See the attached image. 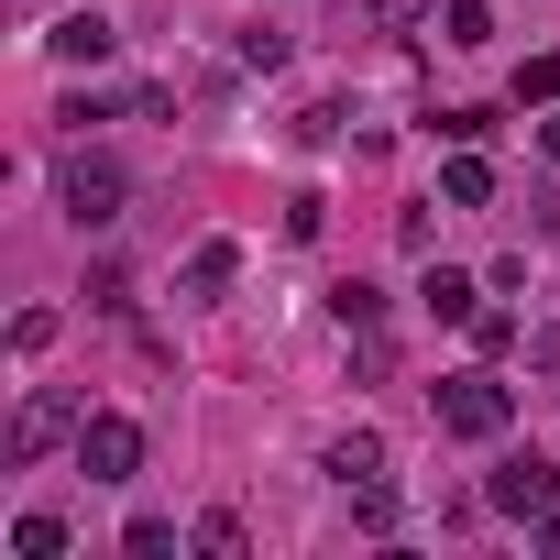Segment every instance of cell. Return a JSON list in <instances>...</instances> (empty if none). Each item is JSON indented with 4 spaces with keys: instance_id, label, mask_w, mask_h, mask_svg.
Wrapping results in <instances>:
<instances>
[{
    "instance_id": "6da1fadb",
    "label": "cell",
    "mask_w": 560,
    "mask_h": 560,
    "mask_svg": "<svg viewBox=\"0 0 560 560\" xmlns=\"http://www.w3.org/2000/svg\"><path fill=\"white\" fill-rule=\"evenodd\" d=\"M121 198H132V176H121L110 154H67V165H56V209H67L78 231H110Z\"/></svg>"
},
{
    "instance_id": "7a4b0ae2",
    "label": "cell",
    "mask_w": 560,
    "mask_h": 560,
    "mask_svg": "<svg viewBox=\"0 0 560 560\" xmlns=\"http://www.w3.org/2000/svg\"><path fill=\"white\" fill-rule=\"evenodd\" d=\"M429 407H440V429H451V440H505V418H516V396H505L494 374H440V385H429Z\"/></svg>"
},
{
    "instance_id": "3957f363",
    "label": "cell",
    "mask_w": 560,
    "mask_h": 560,
    "mask_svg": "<svg viewBox=\"0 0 560 560\" xmlns=\"http://www.w3.org/2000/svg\"><path fill=\"white\" fill-rule=\"evenodd\" d=\"M67 451H78V472H89V483H132V472H143V418L100 407V418H89Z\"/></svg>"
},
{
    "instance_id": "277c9868",
    "label": "cell",
    "mask_w": 560,
    "mask_h": 560,
    "mask_svg": "<svg viewBox=\"0 0 560 560\" xmlns=\"http://www.w3.org/2000/svg\"><path fill=\"white\" fill-rule=\"evenodd\" d=\"M483 505H494V516H549V505H560V462H549V451H505V462L483 472Z\"/></svg>"
},
{
    "instance_id": "5b68a950",
    "label": "cell",
    "mask_w": 560,
    "mask_h": 560,
    "mask_svg": "<svg viewBox=\"0 0 560 560\" xmlns=\"http://www.w3.org/2000/svg\"><path fill=\"white\" fill-rule=\"evenodd\" d=\"M78 429H89V407H78L67 385H34V396H23V418H12V462H45V451H56V440H78Z\"/></svg>"
},
{
    "instance_id": "8992f818",
    "label": "cell",
    "mask_w": 560,
    "mask_h": 560,
    "mask_svg": "<svg viewBox=\"0 0 560 560\" xmlns=\"http://www.w3.org/2000/svg\"><path fill=\"white\" fill-rule=\"evenodd\" d=\"M319 472L352 494V483H385V429H341L330 451H319Z\"/></svg>"
},
{
    "instance_id": "52a82bcc",
    "label": "cell",
    "mask_w": 560,
    "mask_h": 560,
    "mask_svg": "<svg viewBox=\"0 0 560 560\" xmlns=\"http://www.w3.org/2000/svg\"><path fill=\"white\" fill-rule=\"evenodd\" d=\"M231 275H242V242H231V231H209V242L187 253L176 287H187V298H231Z\"/></svg>"
},
{
    "instance_id": "ba28073f",
    "label": "cell",
    "mask_w": 560,
    "mask_h": 560,
    "mask_svg": "<svg viewBox=\"0 0 560 560\" xmlns=\"http://www.w3.org/2000/svg\"><path fill=\"white\" fill-rule=\"evenodd\" d=\"M418 308H429L440 330H472V308H483V287H472V275H451V264H429V287H418Z\"/></svg>"
},
{
    "instance_id": "9c48e42d",
    "label": "cell",
    "mask_w": 560,
    "mask_h": 560,
    "mask_svg": "<svg viewBox=\"0 0 560 560\" xmlns=\"http://www.w3.org/2000/svg\"><path fill=\"white\" fill-rule=\"evenodd\" d=\"M45 45H56V67H100V56H110V23H100V12H67Z\"/></svg>"
},
{
    "instance_id": "30bf717a",
    "label": "cell",
    "mask_w": 560,
    "mask_h": 560,
    "mask_svg": "<svg viewBox=\"0 0 560 560\" xmlns=\"http://www.w3.org/2000/svg\"><path fill=\"white\" fill-rule=\"evenodd\" d=\"M440 198H451V209H483V198H494V165H483V154L462 143V154L440 165Z\"/></svg>"
},
{
    "instance_id": "8fae6325",
    "label": "cell",
    "mask_w": 560,
    "mask_h": 560,
    "mask_svg": "<svg viewBox=\"0 0 560 560\" xmlns=\"http://www.w3.org/2000/svg\"><path fill=\"white\" fill-rule=\"evenodd\" d=\"M440 45L483 56V45H494V12H483V0H440Z\"/></svg>"
},
{
    "instance_id": "7c38bea8",
    "label": "cell",
    "mask_w": 560,
    "mask_h": 560,
    "mask_svg": "<svg viewBox=\"0 0 560 560\" xmlns=\"http://www.w3.org/2000/svg\"><path fill=\"white\" fill-rule=\"evenodd\" d=\"M12 560H67V516H12Z\"/></svg>"
},
{
    "instance_id": "4fadbf2b",
    "label": "cell",
    "mask_w": 560,
    "mask_h": 560,
    "mask_svg": "<svg viewBox=\"0 0 560 560\" xmlns=\"http://www.w3.org/2000/svg\"><path fill=\"white\" fill-rule=\"evenodd\" d=\"M330 319H341V330H385V298L363 287V275H341V287H330Z\"/></svg>"
},
{
    "instance_id": "5bb4252c",
    "label": "cell",
    "mask_w": 560,
    "mask_h": 560,
    "mask_svg": "<svg viewBox=\"0 0 560 560\" xmlns=\"http://www.w3.org/2000/svg\"><path fill=\"white\" fill-rule=\"evenodd\" d=\"M187 549H198V560H242V516H231V505H209V516L187 527Z\"/></svg>"
},
{
    "instance_id": "9a60e30c",
    "label": "cell",
    "mask_w": 560,
    "mask_h": 560,
    "mask_svg": "<svg viewBox=\"0 0 560 560\" xmlns=\"http://www.w3.org/2000/svg\"><path fill=\"white\" fill-rule=\"evenodd\" d=\"M472 352L505 363V352H516V319H505V308H472Z\"/></svg>"
},
{
    "instance_id": "2e32d148",
    "label": "cell",
    "mask_w": 560,
    "mask_h": 560,
    "mask_svg": "<svg viewBox=\"0 0 560 560\" xmlns=\"http://www.w3.org/2000/svg\"><path fill=\"white\" fill-rule=\"evenodd\" d=\"M121 549H132V560H165V549H176V516H132Z\"/></svg>"
},
{
    "instance_id": "e0dca14e",
    "label": "cell",
    "mask_w": 560,
    "mask_h": 560,
    "mask_svg": "<svg viewBox=\"0 0 560 560\" xmlns=\"http://www.w3.org/2000/svg\"><path fill=\"white\" fill-rule=\"evenodd\" d=\"M516 100H538V110H560V45H549V56H527V78H516Z\"/></svg>"
},
{
    "instance_id": "ac0fdd59",
    "label": "cell",
    "mask_w": 560,
    "mask_h": 560,
    "mask_svg": "<svg viewBox=\"0 0 560 560\" xmlns=\"http://www.w3.org/2000/svg\"><path fill=\"white\" fill-rule=\"evenodd\" d=\"M363 12H374L385 34H407V23H440V0H363Z\"/></svg>"
},
{
    "instance_id": "d6986e66",
    "label": "cell",
    "mask_w": 560,
    "mask_h": 560,
    "mask_svg": "<svg viewBox=\"0 0 560 560\" xmlns=\"http://www.w3.org/2000/svg\"><path fill=\"white\" fill-rule=\"evenodd\" d=\"M527 363H538V374H560V330H538V341H527Z\"/></svg>"
},
{
    "instance_id": "ffe728a7",
    "label": "cell",
    "mask_w": 560,
    "mask_h": 560,
    "mask_svg": "<svg viewBox=\"0 0 560 560\" xmlns=\"http://www.w3.org/2000/svg\"><path fill=\"white\" fill-rule=\"evenodd\" d=\"M538 549H549V560H560V505H549V516H538Z\"/></svg>"
},
{
    "instance_id": "44dd1931",
    "label": "cell",
    "mask_w": 560,
    "mask_h": 560,
    "mask_svg": "<svg viewBox=\"0 0 560 560\" xmlns=\"http://www.w3.org/2000/svg\"><path fill=\"white\" fill-rule=\"evenodd\" d=\"M538 154H549V165H560V110H549V121H538Z\"/></svg>"
}]
</instances>
